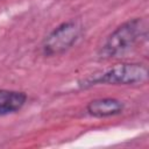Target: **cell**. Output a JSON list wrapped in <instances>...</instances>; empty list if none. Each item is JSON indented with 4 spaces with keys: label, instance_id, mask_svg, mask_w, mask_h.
<instances>
[{
    "label": "cell",
    "instance_id": "6da1fadb",
    "mask_svg": "<svg viewBox=\"0 0 149 149\" xmlns=\"http://www.w3.org/2000/svg\"><path fill=\"white\" fill-rule=\"evenodd\" d=\"M147 27V21L142 17H134L121 23L106 37L99 48V58L112 59L127 54L146 40Z\"/></svg>",
    "mask_w": 149,
    "mask_h": 149
},
{
    "label": "cell",
    "instance_id": "7a4b0ae2",
    "mask_svg": "<svg viewBox=\"0 0 149 149\" xmlns=\"http://www.w3.org/2000/svg\"><path fill=\"white\" fill-rule=\"evenodd\" d=\"M148 69L141 63H121L102 70L93 76H88L79 81L81 88L95 85H135L146 83Z\"/></svg>",
    "mask_w": 149,
    "mask_h": 149
},
{
    "label": "cell",
    "instance_id": "3957f363",
    "mask_svg": "<svg viewBox=\"0 0 149 149\" xmlns=\"http://www.w3.org/2000/svg\"><path fill=\"white\" fill-rule=\"evenodd\" d=\"M81 35V26L74 20L65 21L54 28L41 44L42 54L45 57H54L71 49Z\"/></svg>",
    "mask_w": 149,
    "mask_h": 149
},
{
    "label": "cell",
    "instance_id": "277c9868",
    "mask_svg": "<svg viewBox=\"0 0 149 149\" xmlns=\"http://www.w3.org/2000/svg\"><path fill=\"white\" fill-rule=\"evenodd\" d=\"M125 104L116 98H98L91 100L86 106V112L93 118H109L123 112Z\"/></svg>",
    "mask_w": 149,
    "mask_h": 149
},
{
    "label": "cell",
    "instance_id": "5b68a950",
    "mask_svg": "<svg viewBox=\"0 0 149 149\" xmlns=\"http://www.w3.org/2000/svg\"><path fill=\"white\" fill-rule=\"evenodd\" d=\"M27 101V94L22 91L0 88V116L19 112Z\"/></svg>",
    "mask_w": 149,
    "mask_h": 149
}]
</instances>
